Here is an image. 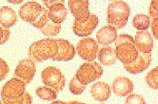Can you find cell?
Instances as JSON below:
<instances>
[{"mask_svg":"<svg viewBox=\"0 0 158 104\" xmlns=\"http://www.w3.org/2000/svg\"><path fill=\"white\" fill-rule=\"evenodd\" d=\"M19 15L24 21L30 23L40 31L51 22L48 11L35 1H29L20 7Z\"/></svg>","mask_w":158,"mask_h":104,"instance_id":"cell-1","label":"cell"},{"mask_svg":"<svg viewBox=\"0 0 158 104\" xmlns=\"http://www.w3.org/2000/svg\"><path fill=\"white\" fill-rule=\"evenodd\" d=\"M26 84L23 80L14 77L7 82L1 90V98L5 104H31L32 98L26 92Z\"/></svg>","mask_w":158,"mask_h":104,"instance_id":"cell-2","label":"cell"},{"mask_svg":"<svg viewBox=\"0 0 158 104\" xmlns=\"http://www.w3.org/2000/svg\"><path fill=\"white\" fill-rule=\"evenodd\" d=\"M58 52L56 39L45 38L33 43L28 49V56L35 62H43L48 59L55 60Z\"/></svg>","mask_w":158,"mask_h":104,"instance_id":"cell-3","label":"cell"},{"mask_svg":"<svg viewBox=\"0 0 158 104\" xmlns=\"http://www.w3.org/2000/svg\"><path fill=\"white\" fill-rule=\"evenodd\" d=\"M114 43L117 58L122 63L129 64L135 61L138 56L139 51L133 37L122 34L117 36Z\"/></svg>","mask_w":158,"mask_h":104,"instance_id":"cell-4","label":"cell"},{"mask_svg":"<svg viewBox=\"0 0 158 104\" xmlns=\"http://www.w3.org/2000/svg\"><path fill=\"white\" fill-rule=\"evenodd\" d=\"M130 7L123 0H114L107 9V22L116 29L124 28L130 16Z\"/></svg>","mask_w":158,"mask_h":104,"instance_id":"cell-5","label":"cell"},{"mask_svg":"<svg viewBox=\"0 0 158 104\" xmlns=\"http://www.w3.org/2000/svg\"><path fill=\"white\" fill-rule=\"evenodd\" d=\"M102 74L103 68L102 65L97 62L90 61L81 65L75 75L80 83L87 85L99 79Z\"/></svg>","mask_w":158,"mask_h":104,"instance_id":"cell-6","label":"cell"},{"mask_svg":"<svg viewBox=\"0 0 158 104\" xmlns=\"http://www.w3.org/2000/svg\"><path fill=\"white\" fill-rule=\"evenodd\" d=\"M44 84L51 87L57 93L61 91L65 87V78L59 69L55 67H46L41 73Z\"/></svg>","mask_w":158,"mask_h":104,"instance_id":"cell-7","label":"cell"},{"mask_svg":"<svg viewBox=\"0 0 158 104\" xmlns=\"http://www.w3.org/2000/svg\"><path fill=\"white\" fill-rule=\"evenodd\" d=\"M98 24V17L91 13L86 17L75 18L73 23V32L79 37H87L92 34Z\"/></svg>","mask_w":158,"mask_h":104,"instance_id":"cell-8","label":"cell"},{"mask_svg":"<svg viewBox=\"0 0 158 104\" xmlns=\"http://www.w3.org/2000/svg\"><path fill=\"white\" fill-rule=\"evenodd\" d=\"M98 44L96 40L91 38H86L80 40L76 45V51L82 59L93 61L96 59L98 53Z\"/></svg>","mask_w":158,"mask_h":104,"instance_id":"cell-9","label":"cell"},{"mask_svg":"<svg viewBox=\"0 0 158 104\" xmlns=\"http://www.w3.org/2000/svg\"><path fill=\"white\" fill-rule=\"evenodd\" d=\"M36 71L35 62L30 58H26L21 60L17 65L14 77L20 79L27 84L33 79Z\"/></svg>","mask_w":158,"mask_h":104,"instance_id":"cell-10","label":"cell"},{"mask_svg":"<svg viewBox=\"0 0 158 104\" xmlns=\"http://www.w3.org/2000/svg\"><path fill=\"white\" fill-rule=\"evenodd\" d=\"M152 61V54L139 52L138 56L135 61L129 64H123L126 71L133 74L140 73L147 70Z\"/></svg>","mask_w":158,"mask_h":104,"instance_id":"cell-11","label":"cell"},{"mask_svg":"<svg viewBox=\"0 0 158 104\" xmlns=\"http://www.w3.org/2000/svg\"><path fill=\"white\" fill-rule=\"evenodd\" d=\"M113 92L120 97L126 96L133 91V82L125 76H118L113 80L111 85Z\"/></svg>","mask_w":158,"mask_h":104,"instance_id":"cell-12","label":"cell"},{"mask_svg":"<svg viewBox=\"0 0 158 104\" xmlns=\"http://www.w3.org/2000/svg\"><path fill=\"white\" fill-rule=\"evenodd\" d=\"M58 44V52L55 60L69 61L75 56V47L67 40L57 38Z\"/></svg>","mask_w":158,"mask_h":104,"instance_id":"cell-13","label":"cell"},{"mask_svg":"<svg viewBox=\"0 0 158 104\" xmlns=\"http://www.w3.org/2000/svg\"><path fill=\"white\" fill-rule=\"evenodd\" d=\"M134 42L138 51L145 53H151L153 48L152 36L148 31H139L136 32Z\"/></svg>","mask_w":158,"mask_h":104,"instance_id":"cell-14","label":"cell"},{"mask_svg":"<svg viewBox=\"0 0 158 104\" xmlns=\"http://www.w3.org/2000/svg\"><path fill=\"white\" fill-rule=\"evenodd\" d=\"M89 0H69L68 7L75 18L86 17L90 14Z\"/></svg>","mask_w":158,"mask_h":104,"instance_id":"cell-15","label":"cell"},{"mask_svg":"<svg viewBox=\"0 0 158 104\" xmlns=\"http://www.w3.org/2000/svg\"><path fill=\"white\" fill-rule=\"evenodd\" d=\"M91 95L95 100L104 102L108 100L111 95V88L109 85L104 82H97L91 85Z\"/></svg>","mask_w":158,"mask_h":104,"instance_id":"cell-16","label":"cell"},{"mask_svg":"<svg viewBox=\"0 0 158 104\" xmlns=\"http://www.w3.org/2000/svg\"><path fill=\"white\" fill-rule=\"evenodd\" d=\"M116 29L110 25L102 27L96 33L97 40L100 44L109 45L115 42L117 37Z\"/></svg>","mask_w":158,"mask_h":104,"instance_id":"cell-17","label":"cell"},{"mask_svg":"<svg viewBox=\"0 0 158 104\" xmlns=\"http://www.w3.org/2000/svg\"><path fill=\"white\" fill-rule=\"evenodd\" d=\"M18 21L16 12L10 6H3L0 9V24L9 29L16 24Z\"/></svg>","mask_w":158,"mask_h":104,"instance_id":"cell-18","label":"cell"},{"mask_svg":"<svg viewBox=\"0 0 158 104\" xmlns=\"http://www.w3.org/2000/svg\"><path fill=\"white\" fill-rule=\"evenodd\" d=\"M68 11L64 4L59 3L51 6L48 9V15L51 21L54 23L61 24L64 22Z\"/></svg>","mask_w":158,"mask_h":104,"instance_id":"cell-19","label":"cell"},{"mask_svg":"<svg viewBox=\"0 0 158 104\" xmlns=\"http://www.w3.org/2000/svg\"><path fill=\"white\" fill-rule=\"evenodd\" d=\"M98 58L102 65L109 66L114 64L117 59L115 49L109 46L102 47L99 51Z\"/></svg>","mask_w":158,"mask_h":104,"instance_id":"cell-20","label":"cell"},{"mask_svg":"<svg viewBox=\"0 0 158 104\" xmlns=\"http://www.w3.org/2000/svg\"><path fill=\"white\" fill-rule=\"evenodd\" d=\"M150 17L146 14L139 13L135 16L133 20L134 27L139 31H145L149 28Z\"/></svg>","mask_w":158,"mask_h":104,"instance_id":"cell-21","label":"cell"},{"mask_svg":"<svg viewBox=\"0 0 158 104\" xmlns=\"http://www.w3.org/2000/svg\"><path fill=\"white\" fill-rule=\"evenodd\" d=\"M36 94L40 98L46 101L55 100L57 96L56 91L47 86L38 87L36 89Z\"/></svg>","mask_w":158,"mask_h":104,"instance_id":"cell-22","label":"cell"},{"mask_svg":"<svg viewBox=\"0 0 158 104\" xmlns=\"http://www.w3.org/2000/svg\"><path fill=\"white\" fill-rule=\"evenodd\" d=\"M145 81L150 87L152 89L158 90V66L147 73Z\"/></svg>","mask_w":158,"mask_h":104,"instance_id":"cell-23","label":"cell"},{"mask_svg":"<svg viewBox=\"0 0 158 104\" xmlns=\"http://www.w3.org/2000/svg\"><path fill=\"white\" fill-rule=\"evenodd\" d=\"M86 87V85L82 84L77 80L76 75H74L71 80L69 89L71 93L73 95H81Z\"/></svg>","mask_w":158,"mask_h":104,"instance_id":"cell-24","label":"cell"},{"mask_svg":"<svg viewBox=\"0 0 158 104\" xmlns=\"http://www.w3.org/2000/svg\"><path fill=\"white\" fill-rule=\"evenodd\" d=\"M10 71L9 65L3 59L0 58V82L8 75Z\"/></svg>","mask_w":158,"mask_h":104,"instance_id":"cell-25","label":"cell"},{"mask_svg":"<svg viewBox=\"0 0 158 104\" xmlns=\"http://www.w3.org/2000/svg\"><path fill=\"white\" fill-rule=\"evenodd\" d=\"M143 96L136 94H131L125 100V104H145Z\"/></svg>","mask_w":158,"mask_h":104,"instance_id":"cell-26","label":"cell"},{"mask_svg":"<svg viewBox=\"0 0 158 104\" xmlns=\"http://www.w3.org/2000/svg\"><path fill=\"white\" fill-rule=\"evenodd\" d=\"M10 32L9 29L0 27V45L3 44L9 40Z\"/></svg>","mask_w":158,"mask_h":104,"instance_id":"cell-27","label":"cell"},{"mask_svg":"<svg viewBox=\"0 0 158 104\" xmlns=\"http://www.w3.org/2000/svg\"><path fill=\"white\" fill-rule=\"evenodd\" d=\"M149 14L154 19L158 17V0H152L149 7Z\"/></svg>","mask_w":158,"mask_h":104,"instance_id":"cell-28","label":"cell"},{"mask_svg":"<svg viewBox=\"0 0 158 104\" xmlns=\"http://www.w3.org/2000/svg\"><path fill=\"white\" fill-rule=\"evenodd\" d=\"M152 31L154 37L158 40V17L152 19Z\"/></svg>","mask_w":158,"mask_h":104,"instance_id":"cell-29","label":"cell"},{"mask_svg":"<svg viewBox=\"0 0 158 104\" xmlns=\"http://www.w3.org/2000/svg\"><path fill=\"white\" fill-rule=\"evenodd\" d=\"M43 1L44 4L45 5L48 9H50L51 6L56 4L62 3L64 4L65 0H41Z\"/></svg>","mask_w":158,"mask_h":104,"instance_id":"cell-30","label":"cell"},{"mask_svg":"<svg viewBox=\"0 0 158 104\" xmlns=\"http://www.w3.org/2000/svg\"><path fill=\"white\" fill-rule=\"evenodd\" d=\"M10 3L14 4V5H18L22 3L24 0H7Z\"/></svg>","mask_w":158,"mask_h":104,"instance_id":"cell-31","label":"cell"},{"mask_svg":"<svg viewBox=\"0 0 158 104\" xmlns=\"http://www.w3.org/2000/svg\"><path fill=\"white\" fill-rule=\"evenodd\" d=\"M0 104H2V102H1V101H0Z\"/></svg>","mask_w":158,"mask_h":104,"instance_id":"cell-32","label":"cell"},{"mask_svg":"<svg viewBox=\"0 0 158 104\" xmlns=\"http://www.w3.org/2000/svg\"><path fill=\"white\" fill-rule=\"evenodd\" d=\"M106 1H111V0H106ZM114 1V0H113Z\"/></svg>","mask_w":158,"mask_h":104,"instance_id":"cell-33","label":"cell"}]
</instances>
